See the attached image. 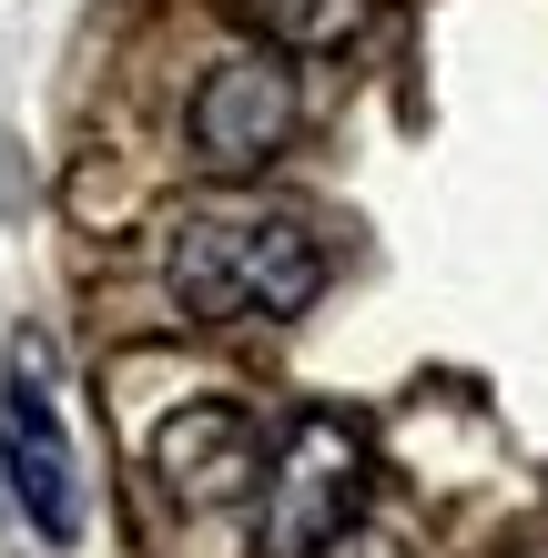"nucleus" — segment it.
Wrapping results in <instances>:
<instances>
[{
	"mask_svg": "<svg viewBox=\"0 0 548 558\" xmlns=\"http://www.w3.org/2000/svg\"><path fill=\"white\" fill-rule=\"evenodd\" d=\"M244 21L265 31V41L305 51V41H345V31H356V0H244Z\"/></svg>",
	"mask_w": 548,
	"mask_h": 558,
	"instance_id": "nucleus-6",
	"label": "nucleus"
},
{
	"mask_svg": "<svg viewBox=\"0 0 548 558\" xmlns=\"http://www.w3.org/2000/svg\"><path fill=\"white\" fill-rule=\"evenodd\" d=\"M153 447H163V477L193 487V498L265 487V457H254V437H244V416H234V407H193V416H173Z\"/></svg>",
	"mask_w": 548,
	"mask_h": 558,
	"instance_id": "nucleus-5",
	"label": "nucleus"
},
{
	"mask_svg": "<svg viewBox=\"0 0 548 558\" xmlns=\"http://www.w3.org/2000/svg\"><path fill=\"white\" fill-rule=\"evenodd\" d=\"M0 477H11V498L31 508V529L51 548L82 538V468H72V437H61L51 397L31 386V355H21V376L0 386Z\"/></svg>",
	"mask_w": 548,
	"mask_h": 558,
	"instance_id": "nucleus-3",
	"label": "nucleus"
},
{
	"mask_svg": "<svg viewBox=\"0 0 548 558\" xmlns=\"http://www.w3.org/2000/svg\"><path fill=\"white\" fill-rule=\"evenodd\" d=\"M315 284H326V254L284 214H244V223L204 214V223H183V244H173V294H183V315H204V325L305 315Z\"/></svg>",
	"mask_w": 548,
	"mask_h": 558,
	"instance_id": "nucleus-1",
	"label": "nucleus"
},
{
	"mask_svg": "<svg viewBox=\"0 0 548 558\" xmlns=\"http://www.w3.org/2000/svg\"><path fill=\"white\" fill-rule=\"evenodd\" d=\"M366 508V447L345 416H305L284 457L265 468V548L275 558H315L345 518Z\"/></svg>",
	"mask_w": 548,
	"mask_h": 558,
	"instance_id": "nucleus-2",
	"label": "nucleus"
},
{
	"mask_svg": "<svg viewBox=\"0 0 548 558\" xmlns=\"http://www.w3.org/2000/svg\"><path fill=\"white\" fill-rule=\"evenodd\" d=\"M315 558H416V548H406L397 529H366V518H345V529L315 548Z\"/></svg>",
	"mask_w": 548,
	"mask_h": 558,
	"instance_id": "nucleus-7",
	"label": "nucleus"
},
{
	"mask_svg": "<svg viewBox=\"0 0 548 558\" xmlns=\"http://www.w3.org/2000/svg\"><path fill=\"white\" fill-rule=\"evenodd\" d=\"M284 133H295V72L275 51H234L204 72V92H193V153L204 162L244 173V162L284 153Z\"/></svg>",
	"mask_w": 548,
	"mask_h": 558,
	"instance_id": "nucleus-4",
	"label": "nucleus"
}]
</instances>
